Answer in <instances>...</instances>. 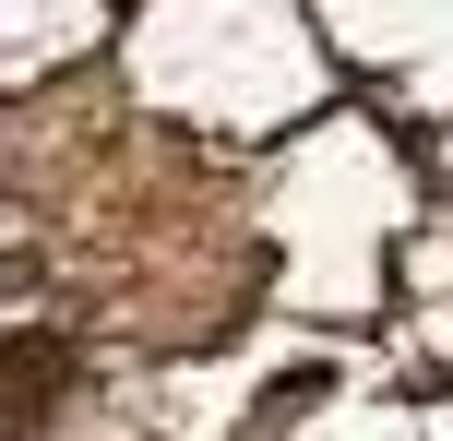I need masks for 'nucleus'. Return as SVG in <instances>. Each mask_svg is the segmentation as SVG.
<instances>
[]
</instances>
